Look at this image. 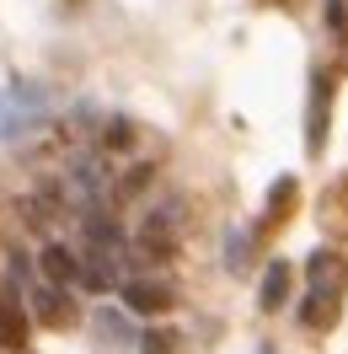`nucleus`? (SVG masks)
I'll return each mask as SVG.
<instances>
[{
  "mask_svg": "<svg viewBox=\"0 0 348 354\" xmlns=\"http://www.w3.org/2000/svg\"><path fill=\"white\" fill-rule=\"evenodd\" d=\"M48 118V91L38 81H11L0 86V140H17V134L38 129Z\"/></svg>",
  "mask_w": 348,
  "mask_h": 354,
  "instance_id": "f257e3e1",
  "label": "nucleus"
},
{
  "mask_svg": "<svg viewBox=\"0 0 348 354\" xmlns=\"http://www.w3.org/2000/svg\"><path fill=\"white\" fill-rule=\"evenodd\" d=\"M305 279H311L316 295H338V301H343L348 295V258L332 252V247H316L311 263H305Z\"/></svg>",
  "mask_w": 348,
  "mask_h": 354,
  "instance_id": "f03ea898",
  "label": "nucleus"
},
{
  "mask_svg": "<svg viewBox=\"0 0 348 354\" xmlns=\"http://www.w3.org/2000/svg\"><path fill=\"white\" fill-rule=\"evenodd\" d=\"M124 306H129L134 317H161V311L177 306V290L166 285V279H129V285H124Z\"/></svg>",
  "mask_w": 348,
  "mask_h": 354,
  "instance_id": "7ed1b4c3",
  "label": "nucleus"
},
{
  "mask_svg": "<svg viewBox=\"0 0 348 354\" xmlns=\"http://www.w3.org/2000/svg\"><path fill=\"white\" fill-rule=\"evenodd\" d=\"M177 231H182V221H177V204H166V209H155V215H145V231H139V247H145L151 258H166V252H177Z\"/></svg>",
  "mask_w": 348,
  "mask_h": 354,
  "instance_id": "20e7f679",
  "label": "nucleus"
},
{
  "mask_svg": "<svg viewBox=\"0 0 348 354\" xmlns=\"http://www.w3.org/2000/svg\"><path fill=\"white\" fill-rule=\"evenodd\" d=\"M327 108H332V86L327 75H311V108H305V151L322 156L327 145Z\"/></svg>",
  "mask_w": 348,
  "mask_h": 354,
  "instance_id": "39448f33",
  "label": "nucleus"
},
{
  "mask_svg": "<svg viewBox=\"0 0 348 354\" xmlns=\"http://www.w3.org/2000/svg\"><path fill=\"white\" fill-rule=\"evenodd\" d=\"M81 311H75V295H70L65 285H48V290H38V322L44 328H70Z\"/></svg>",
  "mask_w": 348,
  "mask_h": 354,
  "instance_id": "423d86ee",
  "label": "nucleus"
},
{
  "mask_svg": "<svg viewBox=\"0 0 348 354\" xmlns=\"http://www.w3.org/2000/svg\"><path fill=\"white\" fill-rule=\"evenodd\" d=\"M38 268H44L48 285H75V279L86 274V263H81V258H75L65 242H48V247H44V263H38Z\"/></svg>",
  "mask_w": 348,
  "mask_h": 354,
  "instance_id": "0eeeda50",
  "label": "nucleus"
},
{
  "mask_svg": "<svg viewBox=\"0 0 348 354\" xmlns=\"http://www.w3.org/2000/svg\"><path fill=\"white\" fill-rule=\"evenodd\" d=\"M284 295H289V263L284 258H273V263L262 268V285H258V306L262 311H279Z\"/></svg>",
  "mask_w": 348,
  "mask_h": 354,
  "instance_id": "6e6552de",
  "label": "nucleus"
},
{
  "mask_svg": "<svg viewBox=\"0 0 348 354\" xmlns=\"http://www.w3.org/2000/svg\"><path fill=\"white\" fill-rule=\"evenodd\" d=\"M0 349H17V354L27 349V317L11 295H0Z\"/></svg>",
  "mask_w": 348,
  "mask_h": 354,
  "instance_id": "1a4fd4ad",
  "label": "nucleus"
},
{
  "mask_svg": "<svg viewBox=\"0 0 348 354\" xmlns=\"http://www.w3.org/2000/svg\"><path fill=\"white\" fill-rule=\"evenodd\" d=\"M338 317H343V301L338 295H305V306H300V322L305 328H338Z\"/></svg>",
  "mask_w": 348,
  "mask_h": 354,
  "instance_id": "9d476101",
  "label": "nucleus"
},
{
  "mask_svg": "<svg viewBox=\"0 0 348 354\" xmlns=\"http://www.w3.org/2000/svg\"><path fill=\"white\" fill-rule=\"evenodd\" d=\"M289 209H295V177H279V183L268 188V221L279 225Z\"/></svg>",
  "mask_w": 348,
  "mask_h": 354,
  "instance_id": "9b49d317",
  "label": "nucleus"
},
{
  "mask_svg": "<svg viewBox=\"0 0 348 354\" xmlns=\"http://www.w3.org/2000/svg\"><path fill=\"white\" fill-rule=\"evenodd\" d=\"M246 258H252V231H225V268L241 274Z\"/></svg>",
  "mask_w": 348,
  "mask_h": 354,
  "instance_id": "f8f14e48",
  "label": "nucleus"
},
{
  "mask_svg": "<svg viewBox=\"0 0 348 354\" xmlns=\"http://www.w3.org/2000/svg\"><path fill=\"white\" fill-rule=\"evenodd\" d=\"M102 145H113V151H129V145H134V124L124 118V113L102 118Z\"/></svg>",
  "mask_w": 348,
  "mask_h": 354,
  "instance_id": "ddd939ff",
  "label": "nucleus"
},
{
  "mask_svg": "<svg viewBox=\"0 0 348 354\" xmlns=\"http://www.w3.org/2000/svg\"><path fill=\"white\" fill-rule=\"evenodd\" d=\"M97 333H102V338H129V328H124V317H118V311H97Z\"/></svg>",
  "mask_w": 348,
  "mask_h": 354,
  "instance_id": "4468645a",
  "label": "nucleus"
},
{
  "mask_svg": "<svg viewBox=\"0 0 348 354\" xmlns=\"http://www.w3.org/2000/svg\"><path fill=\"white\" fill-rule=\"evenodd\" d=\"M327 27H332V32H338V38H343V32H348V17H343V0H327Z\"/></svg>",
  "mask_w": 348,
  "mask_h": 354,
  "instance_id": "2eb2a0df",
  "label": "nucleus"
}]
</instances>
